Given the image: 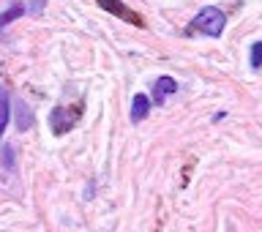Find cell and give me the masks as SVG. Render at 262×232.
<instances>
[{
	"label": "cell",
	"instance_id": "cell-7",
	"mask_svg": "<svg viewBox=\"0 0 262 232\" xmlns=\"http://www.w3.org/2000/svg\"><path fill=\"white\" fill-rule=\"evenodd\" d=\"M8 115H11V104H8V90H6L3 85H0V137L6 134Z\"/></svg>",
	"mask_w": 262,
	"mask_h": 232
},
{
	"label": "cell",
	"instance_id": "cell-4",
	"mask_svg": "<svg viewBox=\"0 0 262 232\" xmlns=\"http://www.w3.org/2000/svg\"><path fill=\"white\" fill-rule=\"evenodd\" d=\"M175 90H178V82L172 77H159V79H156V85H153V101L164 104V101H167V96H172Z\"/></svg>",
	"mask_w": 262,
	"mask_h": 232
},
{
	"label": "cell",
	"instance_id": "cell-9",
	"mask_svg": "<svg viewBox=\"0 0 262 232\" xmlns=\"http://www.w3.org/2000/svg\"><path fill=\"white\" fill-rule=\"evenodd\" d=\"M251 69H262V41H257V44L251 47V57H249Z\"/></svg>",
	"mask_w": 262,
	"mask_h": 232
},
{
	"label": "cell",
	"instance_id": "cell-8",
	"mask_svg": "<svg viewBox=\"0 0 262 232\" xmlns=\"http://www.w3.org/2000/svg\"><path fill=\"white\" fill-rule=\"evenodd\" d=\"M16 126H19V131H28L33 126V112L25 101H16Z\"/></svg>",
	"mask_w": 262,
	"mask_h": 232
},
{
	"label": "cell",
	"instance_id": "cell-1",
	"mask_svg": "<svg viewBox=\"0 0 262 232\" xmlns=\"http://www.w3.org/2000/svg\"><path fill=\"white\" fill-rule=\"evenodd\" d=\"M224 25H227V14L216 6H205L200 14L191 19V28L188 33H202V36H210V38H219L224 33Z\"/></svg>",
	"mask_w": 262,
	"mask_h": 232
},
{
	"label": "cell",
	"instance_id": "cell-6",
	"mask_svg": "<svg viewBox=\"0 0 262 232\" xmlns=\"http://www.w3.org/2000/svg\"><path fill=\"white\" fill-rule=\"evenodd\" d=\"M25 11H28V6H25V0H14V3L8 6V8H6L3 14H0V33L6 30V25H8V22L19 19V16H22Z\"/></svg>",
	"mask_w": 262,
	"mask_h": 232
},
{
	"label": "cell",
	"instance_id": "cell-10",
	"mask_svg": "<svg viewBox=\"0 0 262 232\" xmlns=\"http://www.w3.org/2000/svg\"><path fill=\"white\" fill-rule=\"evenodd\" d=\"M28 11L30 14H41V11H44V6H47V0H28Z\"/></svg>",
	"mask_w": 262,
	"mask_h": 232
},
{
	"label": "cell",
	"instance_id": "cell-11",
	"mask_svg": "<svg viewBox=\"0 0 262 232\" xmlns=\"http://www.w3.org/2000/svg\"><path fill=\"white\" fill-rule=\"evenodd\" d=\"M3 156H6V159H3V161H6V167L11 170V167H14V151H11V147H8V145L3 147Z\"/></svg>",
	"mask_w": 262,
	"mask_h": 232
},
{
	"label": "cell",
	"instance_id": "cell-3",
	"mask_svg": "<svg viewBox=\"0 0 262 232\" xmlns=\"http://www.w3.org/2000/svg\"><path fill=\"white\" fill-rule=\"evenodd\" d=\"M98 6L104 8V11H110V14H115V16H120V19H126V22H131V25H137V28H145V19L139 14H134L128 6H123V0H96Z\"/></svg>",
	"mask_w": 262,
	"mask_h": 232
},
{
	"label": "cell",
	"instance_id": "cell-5",
	"mask_svg": "<svg viewBox=\"0 0 262 232\" xmlns=\"http://www.w3.org/2000/svg\"><path fill=\"white\" fill-rule=\"evenodd\" d=\"M147 112H150V98H147L145 93H137L134 98H131V120L134 123L145 120Z\"/></svg>",
	"mask_w": 262,
	"mask_h": 232
},
{
	"label": "cell",
	"instance_id": "cell-2",
	"mask_svg": "<svg viewBox=\"0 0 262 232\" xmlns=\"http://www.w3.org/2000/svg\"><path fill=\"white\" fill-rule=\"evenodd\" d=\"M82 110L85 107L82 104H71V107H55L52 115H49V129L55 131V134H69V131L79 123L82 118Z\"/></svg>",
	"mask_w": 262,
	"mask_h": 232
}]
</instances>
